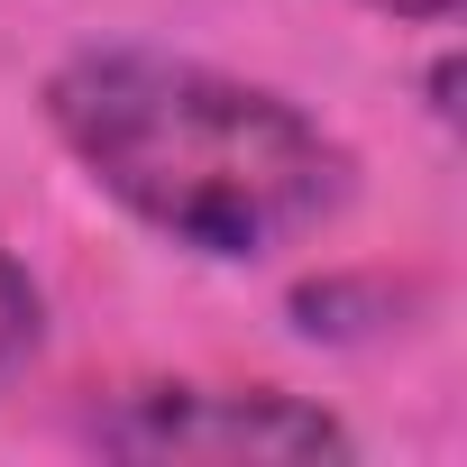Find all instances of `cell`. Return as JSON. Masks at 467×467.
<instances>
[{"instance_id":"6da1fadb","label":"cell","mask_w":467,"mask_h":467,"mask_svg":"<svg viewBox=\"0 0 467 467\" xmlns=\"http://www.w3.org/2000/svg\"><path fill=\"white\" fill-rule=\"evenodd\" d=\"M47 129L138 229L211 266H266L358 202V156L303 101L165 47L65 56Z\"/></svg>"},{"instance_id":"7a4b0ae2","label":"cell","mask_w":467,"mask_h":467,"mask_svg":"<svg viewBox=\"0 0 467 467\" xmlns=\"http://www.w3.org/2000/svg\"><path fill=\"white\" fill-rule=\"evenodd\" d=\"M83 440L110 458H229V467L358 458L348 421L285 385H119L83 421Z\"/></svg>"},{"instance_id":"3957f363","label":"cell","mask_w":467,"mask_h":467,"mask_svg":"<svg viewBox=\"0 0 467 467\" xmlns=\"http://www.w3.org/2000/svg\"><path fill=\"white\" fill-rule=\"evenodd\" d=\"M37 348H47V294H37V275H28L10 248H0V385L28 376Z\"/></svg>"},{"instance_id":"277c9868","label":"cell","mask_w":467,"mask_h":467,"mask_svg":"<svg viewBox=\"0 0 467 467\" xmlns=\"http://www.w3.org/2000/svg\"><path fill=\"white\" fill-rule=\"evenodd\" d=\"M367 10H385V19H421V28H449L458 0H367Z\"/></svg>"}]
</instances>
